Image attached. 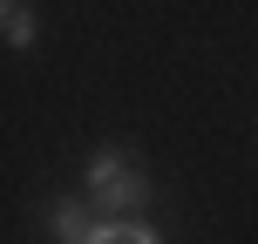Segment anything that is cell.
<instances>
[{
	"label": "cell",
	"instance_id": "1",
	"mask_svg": "<svg viewBox=\"0 0 258 244\" xmlns=\"http://www.w3.org/2000/svg\"><path fill=\"white\" fill-rule=\"evenodd\" d=\"M89 197H95L102 210H136L143 197H150V177H143L129 156L109 149V156H95V163H89Z\"/></svg>",
	"mask_w": 258,
	"mask_h": 244
},
{
	"label": "cell",
	"instance_id": "2",
	"mask_svg": "<svg viewBox=\"0 0 258 244\" xmlns=\"http://www.w3.org/2000/svg\"><path fill=\"white\" fill-rule=\"evenodd\" d=\"M54 237H61V244H95L102 224H95L89 204H54Z\"/></svg>",
	"mask_w": 258,
	"mask_h": 244
},
{
	"label": "cell",
	"instance_id": "3",
	"mask_svg": "<svg viewBox=\"0 0 258 244\" xmlns=\"http://www.w3.org/2000/svg\"><path fill=\"white\" fill-rule=\"evenodd\" d=\"M0 14H7V41H14V48H27V41H34V7H27V0H7Z\"/></svg>",
	"mask_w": 258,
	"mask_h": 244
},
{
	"label": "cell",
	"instance_id": "4",
	"mask_svg": "<svg viewBox=\"0 0 258 244\" xmlns=\"http://www.w3.org/2000/svg\"><path fill=\"white\" fill-rule=\"evenodd\" d=\"M95 244H156V231H143V224H102Z\"/></svg>",
	"mask_w": 258,
	"mask_h": 244
}]
</instances>
